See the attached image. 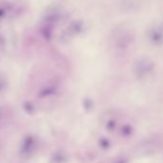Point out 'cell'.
Instances as JSON below:
<instances>
[{"label": "cell", "instance_id": "obj_1", "mask_svg": "<svg viewBox=\"0 0 163 163\" xmlns=\"http://www.w3.org/2000/svg\"><path fill=\"white\" fill-rule=\"evenodd\" d=\"M154 70V62L148 57H142L136 60L133 64V73L137 79H145Z\"/></svg>", "mask_w": 163, "mask_h": 163}, {"label": "cell", "instance_id": "obj_2", "mask_svg": "<svg viewBox=\"0 0 163 163\" xmlns=\"http://www.w3.org/2000/svg\"><path fill=\"white\" fill-rule=\"evenodd\" d=\"M149 0H121V9L126 12H134L141 10Z\"/></svg>", "mask_w": 163, "mask_h": 163}, {"label": "cell", "instance_id": "obj_3", "mask_svg": "<svg viewBox=\"0 0 163 163\" xmlns=\"http://www.w3.org/2000/svg\"><path fill=\"white\" fill-rule=\"evenodd\" d=\"M148 38L153 44L160 45L163 43V28L162 26H154L148 31Z\"/></svg>", "mask_w": 163, "mask_h": 163}, {"label": "cell", "instance_id": "obj_4", "mask_svg": "<svg viewBox=\"0 0 163 163\" xmlns=\"http://www.w3.org/2000/svg\"><path fill=\"white\" fill-rule=\"evenodd\" d=\"M5 84H6V81H5V79L4 78L0 75V89L1 88H3L4 87H5Z\"/></svg>", "mask_w": 163, "mask_h": 163}, {"label": "cell", "instance_id": "obj_5", "mask_svg": "<svg viewBox=\"0 0 163 163\" xmlns=\"http://www.w3.org/2000/svg\"><path fill=\"white\" fill-rule=\"evenodd\" d=\"M161 26H162V28H163V23H162V25H161Z\"/></svg>", "mask_w": 163, "mask_h": 163}]
</instances>
